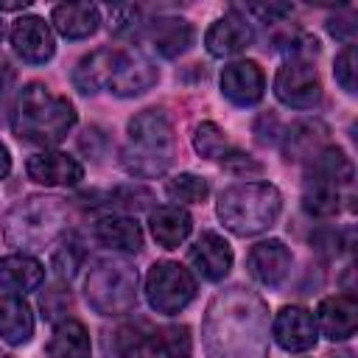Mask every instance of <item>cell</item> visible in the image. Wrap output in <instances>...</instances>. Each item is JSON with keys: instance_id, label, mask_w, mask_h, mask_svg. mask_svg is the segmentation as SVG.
I'll list each match as a JSON object with an SVG mask.
<instances>
[{"instance_id": "6da1fadb", "label": "cell", "mask_w": 358, "mask_h": 358, "mask_svg": "<svg viewBox=\"0 0 358 358\" xmlns=\"http://www.w3.org/2000/svg\"><path fill=\"white\" fill-rule=\"evenodd\" d=\"M201 341L207 358H268V308L243 288L218 291L201 322Z\"/></svg>"}, {"instance_id": "7a4b0ae2", "label": "cell", "mask_w": 358, "mask_h": 358, "mask_svg": "<svg viewBox=\"0 0 358 358\" xmlns=\"http://www.w3.org/2000/svg\"><path fill=\"white\" fill-rule=\"evenodd\" d=\"M76 106L64 95H56L45 84L31 81L17 95L11 129L22 143L48 148L67 137V131L76 126Z\"/></svg>"}, {"instance_id": "3957f363", "label": "cell", "mask_w": 358, "mask_h": 358, "mask_svg": "<svg viewBox=\"0 0 358 358\" xmlns=\"http://www.w3.org/2000/svg\"><path fill=\"white\" fill-rule=\"evenodd\" d=\"M176 154L173 123L162 109H143L126 123V143L120 151V165L129 176L154 179L162 176Z\"/></svg>"}, {"instance_id": "277c9868", "label": "cell", "mask_w": 358, "mask_h": 358, "mask_svg": "<svg viewBox=\"0 0 358 358\" xmlns=\"http://www.w3.org/2000/svg\"><path fill=\"white\" fill-rule=\"evenodd\" d=\"M70 224V204L59 196H25L3 218V238L22 249L39 252L64 235Z\"/></svg>"}, {"instance_id": "5b68a950", "label": "cell", "mask_w": 358, "mask_h": 358, "mask_svg": "<svg viewBox=\"0 0 358 358\" xmlns=\"http://www.w3.org/2000/svg\"><path fill=\"white\" fill-rule=\"evenodd\" d=\"M215 213L229 232L252 238L277 224L282 196L271 182H238L218 193Z\"/></svg>"}, {"instance_id": "8992f818", "label": "cell", "mask_w": 358, "mask_h": 358, "mask_svg": "<svg viewBox=\"0 0 358 358\" xmlns=\"http://www.w3.org/2000/svg\"><path fill=\"white\" fill-rule=\"evenodd\" d=\"M87 302L101 316H123L137 305V271L117 257L98 260L84 280Z\"/></svg>"}, {"instance_id": "52a82bcc", "label": "cell", "mask_w": 358, "mask_h": 358, "mask_svg": "<svg viewBox=\"0 0 358 358\" xmlns=\"http://www.w3.org/2000/svg\"><path fill=\"white\" fill-rule=\"evenodd\" d=\"M145 299L151 310L173 316L196 299V277L176 260H157L145 274Z\"/></svg>"}, {"instance_id": "ba28073f", "label": "cell", "mask_w": 358, "mask_h": 358, "mask_svg": "<svg viewBox=\"0 0 358 358\" xmlns=\"http://www.w3.org/2000/svg\"><path fill=\"white\" fill-rule=\"evenodd\" d=\"M274 95L291 109H313L322 101V78L310 62L288 59L274 76Z\"/></svg>"}, {"instance_id": "9c48e42d", "label": "cell", "mask_w": 358, "mask_h": 358, "mask_svg": "<svg viewBox=\"0 0 358 358\" xmlns=\"http://www.w3.org/2000/svg\"><path fill=\"white\" fill-rule=\"evenodd\" d=\"M271 336L285 352H305L319 341V327L313 310L305 305H285L271 322Z\"/></svg>"}, {"instance_id": "30bf717a", "label": "cell", "mask_w": 358, "mask_h": 358, "mask_svg": "<svg viewBox=\"0 0 358 358\" xmlns=\"http://www.w3.org/2000/svg\"><path fill=\"white\" fill-rule=\"evenodd\" d=\"M11 48L22 62L45 64L56 53V39H53L50 25L42 17L25 14V17H17L11 25Z\"/></svg>"}, {"instance_id": "8fae6325", "label": "cell", "mask_w": 358, "mask_h": 358, "mask_svg": "<svg viewBox=\"0 0 358 358\" xmlns=\"http://www.w3.org/2000/svg\"><path fill=\"white\" fill-rule=\"evenodd\" d=\"M159 81V67L143 56V53H131V50H120L117 67L106 84V90L117 98H134L148 92L154 84Z\"/></svg>"}, {"instance_id": "7c38bea8", "label": "cell", "mask_w": 358, "mask_h": 358, "mask_svg": "<svg viewBox=\"0 0 358 358\" xmlns=\"http://www.w3.org/2000/svg\"><path fill=\"white\" fill-rule=\"evenodd\" d=\"M266 92V76L257 62L238 59L221 70V95L235 106H255Z\"/></svg>"}, {"instance_id": "4fadbf2b", "label": "cell", "mask_w": 358, "mask_h": 358, "mask_svg": "<svg viewBox=\"0 0 358 358\" xmlns=\"http://www.w3.org/2000/svg\"><path fill=\"white\" fill-rule=\"evenodd\" d=\"M255 42V28L241 11H227L224 17L213 20V25L204 34V48L210 56H235L246 50Z\"/></svg>"}, {"instance_id": "5bb4252c", "label": "cell", "mask_w": 358, "mask_h": 358, "mask_svg": "<svg viewBox=\"0 0 358 358\" xmlns=\"http://www.w3.org/2000/svg\"><path fill=\"white\" fill-rule=\"evenodd\" d=\"M25 173L45 187H73L84 179V165L64 151H39L28 157Z\"/></svg>"}, {"instance_id": "9a60e30c", "label": "cell", "mask_w": 358, "mask_h": 358, "mask_svg": "<svg viewBox=\"0 0 358 358\" xmlns=\"http://www.w3.org/2000/svg\"><path fill=\"white\" fill-rule=\"evenodd\" d=\"M143 39L154 53L162 59H176L196 42V31L182 17H157L151 22H143Z\"/></svg>"}, {"instance_id": "2e32d148", "label": "cell", "mask_w": 358, "mask_h": 358, "mask_svg": "<svg viewBox=\"0 0 358 358\" xmlns=\"http://www.w3.org/2000/svg\"><path fill=\"white\" fill-rule=\"evenodd\" d=\"M291 263H294L291 249H288L282 241H277V238H268V241L255 243V246L249 249V255H246V268H249V274H252L260 285H268V288H277V285L288 277Z\"/></svg>"}, {"instance_id": "e0dca14e", "label": "cell", "mask_w": 358, "mask_h": 358, "mask_svg": "<svg viewBox=\"0 0 358 358\" xmlns=\"http://www.w3.org/2000/svg\"><path fill=\"white\" fill-rule=\"evenodd\" d=\"M187 257H190L193 268H196L204 280H210V282L224 280V277L229 274V268H232V260H235L229 241H227L224 235L213 232V229L201 232V235L193 241Z\"/></svg>"}, {"instance_id": "ac0fdd59", "label": "cell", "mask_w": 358, "mask_h": 358, "mask_svg": "<svg viewBox=\"0 0 358 358\" xmlns=\"http://www.w3.org/2000/svg\"><path fill=\"white\" fill-rule=\"evenodd\" d=\"M316 327L330 341H347L358 330V302L352 294H333L324 296L313 313Z\"/></svg>"}, {"instance_id": "d6986e66", "label": "cell", "mask_w": 358, "mask_h": 358, "mask_svg": "<svg viewBox=\"0 0 358 358\" xmlns=\"http://www.w3.org/2000/svg\"><path fill=\"white\" fill-rule=\"evenodd\" d=\"M330 129L316 120V117H308V120H296L291 123L280 137H282V157L288 162H308L313 159L324 145H330L327 140Z\"/></svg>"}, {"instance_id": "ffe728a7", "label": "cell", "mask_w": 358, "mask_h": 358, "mask_svg": "<svg viewBox=\"0 0 358 358\" xmlns=\"http://www.w3.org/2000/svg\"><path fill=\"white\" fill-rule=\"evenodd\" d=\"M92 238L112 249V252H123V255H137L143 249V229L131 215H101L92 224Z\"/></svg>"}, {"instance_id": "44dd1931", "label": "cell", "mask_w": 358, "mask_h": 358, "mask_svg": "<svg viewBox=\"0 0 358 358\" xmlns=\"http://www.w3.org/2000/svg\"><path fill=\"white\" fill-rule=\"evenodd\" d=\"M117 59H120L117 48H98V50L87 53L73 70V87L81 95H95V92L106 90V84L117 67Z\"/></svg>"}, {"instance_id": "7402d4cb", "label": "cell", "mask_w": 358, "mask_h": 358, "mask_svg": "<svg viewBox=\"0 0 358 358\" xmlns=\"http://www.w3.org/2000/svg\"><path fill=\"white\" fill-rule=\"evenodd\" d=\"M148 229L162 249H176L179 243L187 241L193 229V218L179 204H159L148 213Z\"/></svg>"}, {"instance_id": "603a6c76", "label": "cell", "mask_w": 358, "mask_h": 358, "mask_svg": "<svg viewBox=\"0 0 358 358\" xmlns=\"http://www.w3.org/2000/svg\"><path fill=\"white\" fill-rule=\"evenodd\" d=\"M42 280H45V266L25 252H17L0 260V288L8 294L22 296L28 291H36Z\"/></svg>"}, {"instance_id": "cb8c5ba5", "label": "cell", "mask_w": 358, "mask_h": 358, "mask_svg": "<svg viewBox=\"0 0 358 358\" xmlns=\"http://www.w3.org/2000/svg\"><path fill=\"white\" fill-rule=\"evenodd\" d=\"M50 22L64 39H87L98 31L101 8L92 3H62L53 6Z\"/></svg>"}, {"instance_id": "d4e9b609", "label": "cell", "mask_w": 358, "mask_h": 358, "mask_svg": "<svg viewBox=\"0 0 358 358\" xmlns=\"http://www.w3.org/2000/svg\"><path fill=\"white\" fill-rule=\"evenodd\" d=\"M34 336V310L31 305L17 294L0 296V341L17 347L31 341Z\"/></svg>"}, {"instance_id": "484cf974", "label": "cell", "mask_w": 358, "mask_h": 358, "mask_svg": "<svg viewBox=\"0 0 358 358\" xmlns=\"http://www.w3.org/2000/svg\"><path fill=\"white\" fill-rule=\"evenodd\" d=\"M48 358H90L92 355V344H90V333L78 319H62L53 327L50 341L45 344Z\"/></svg>"}, {"instance_id": "4316f807", "label": "cell", "mask_w": 358, "mask_h": 358, "mask_svg": "<svg viewBox=\"0 0 358 358\" xmlns=\"http://www.w3.org/2000/svg\"><path fill=\"white\" fill-rule=\"evenodd\" d=\"M305 179H322L344 190L352 182V162L338 145H324L313 159L305 162Z\"/></svg>"}, {"instance_id": "83f0119b", "label": "cell", "mask_w": 358, "mask_h": 358, "mask_svg": "<svg viewBox=\"0 0 358 358\" xmlns=\"http://www.w3.org/2000/svg\"><path fill=\"white\" fill-rule=\"evenodd\" d=\"M151 327L145 322H123L103 338L106 358H140L148 344Z\"/></svg>"}, {"instance_id": "f1b7e54d", "label": "cell", "mask_w": 358, "mask_h": 358, "mask_svg": "<svg viewBox=\"0 0 358 358\" xmlns=\"http://www.w3.org/2000/svg\"><path fill=\"white\" fill-rule=\"evenodd\" d=\"M302 207H305V213H310L316 218H330L341 210V187L322 182V179H305Z\"/></svg>"}, {"instance_id": "f546056e", "label": "cell", "mask_w": 358, "mask_h": 358, "mask_svg": "<svg viewBox=\"0 0 358 358\" xmlns=\"http://www.w3.org/2000/svg\"><path fill=\"white\" fill-rule=\"evenodd\" d=\"M274 50H280L288 59H302V62H310V56L319 53V39L310 36L308 31L302 28H285L280 34H274Z\"/></svg>"}, {"instance_id": "4dcf8cb0", "label": "cell", "mask_w": 358, "mask_h": 358, "mask_svg": "<svg viewBox=\"0 0 358 358\" xmlns=\"http://www.w3.org/2000/svg\"><path fill=\"white\" fill-rule=\"evenodd\" d=\"M165 193L176 204H201L210 196V185H207L204 176H196V173L185 171V173H176L173 179H168Z\"/></svg>"}, {"instance_id": "1f68e13d", "label": "cell", "mask_w": 358, "mask_h": 358, "mask_svg": "<svg viewBox=\"0 0 358 358\" xmlns=\"http://www.w3.org/2000/svg\"><path fill=\"white\" fill-rule=\"evenodd\" d=\"M193 148L199 157L204 159H218L224 151H227V137H224V129L213 120H201L196 129H193Z\"/></svg>"}, {"instance_id": "d6a6232c", "label": "cell", "mask_w": 358, "mask_h": 358, "mask_svg": "<svg viewBox=\"0 0 358 358\" xmlns=\"http://www.w3.org/2000/svg\"><path fill=\"white\" fill-rule=\"evenodd\" d=\"M39 308H42V316H45L48 322H56V324H59L62 319H67V313H70V308H73V296H70V288L64 285V280L48 285V288L39 294Z\"/></svg>"}, {"instance_id": "836d02e7", "label": "cell", "mask_w": 358, "mask_h": 358, "mask_svg": "<svg viewBox=\"0 0 358 358\" xmlns=\"http://www.w3.org/2000/svg\"><path fill=\"white\" fill-rule=\"evenodd\" d=\"M154 201V193L140 187V185H120L115 190L106 193V207H115V210H126V213H137L143 207H148Z\"/></svg>"}, {"instance_id": "e575fe53", "label": "cell", "mask_w": 358, "mask_h": 358, "mask_svg": "<svg viewBox=\"0 0 358 358\" xmlns=\"http://www.w3.org/2000/svg\"><path fill=\"white\" fill-rule=\"evenodd\" d=\"M333 76L347 95H355V87H358V50H355V45H344L338 50V56L333 62Z\"/></svg>"}, {"instance_id": "d590c367", "label": "cell", "mask_w": 358, "mask_h": 358, "mask_svg": "<svg viewBox=\"0 0 358 358\" xmlns=\"http://www.w3.org/2000/svg\"><path fill=\"white\" fill-rule=\"evenodd\" d=\"M103 14H106L109 31L117 34V36H129V34H137L143 28V11H140V6H112Z\"/></svg>"}, {"instance_id": "8d00e7d4", "label": "cell", "mask_w": 358, "mask_h": 358, "mask_svg": "<svg viewBox=\"0 0 358 358\" xmlns=\"http://www.w3.org/2000/svg\"><path fill=\"white\" fill-rule=\"evenodd\" d=\"M84 257H87V252H84V246H81L78 241H64V243L53 252V268H56L59 280H70V277L81 268Z\"/></svg>"}, {"instance_id": "74e56055", "label": "cell", "mask_w": 358, "mask_h": 358, "mask_svg": "<svg viewBox=\"0 0 358 358\" xmlns=\"http://www.w3.org/2000/svg\"><path fill=\"white\" fill-rule=\"evenodd\" d=\"M218 162L232 176H257V173H263V165L255 157H249L246 151H241V148H227L218 157Z\"/></svg>"}, {"instance_id": "f35d334b", "label": "cell", "mask_w": 358, "mask_h": 358, "mask_svg": "<svg viewBox=\"0 0 358 358\" xmlns=\"http://www.w3.org/2000/svg\"><path fill=\"white\" fill-rule=\"evenodd\" d=\"M14 81H17V73H14V67H11L6 59H0V120L6 117V112H8V106H11Z\"/></svg>"}, {"instance_id": "ab89813d", "label": "cell", "mask_w": 358, "mask_h": 358, "mask_svg": "<svg viewBox=\"0 0 358 358\" xmlns=\"http://www.w3.org/2000/svg\"><path fill=\"white\" fill-rule=\"evenodd\" d=\"M255 137H257L260 145L277 143V137H280V123H277V117H274V115H260V117L255 120Z\"/></svg>"}, {"instance_id": "60d3db41", "label": "cell", "mask_w": 358, "mask_h": 358, "mask_svg": "<svg viewBox=\"0 0 358 358\" xmlns=\"http://www.w3.org/2000/svg\"><path fill=\"white\" fill-rule=\"evenodd\" d=\"M327 31H330V36L341 39L344 45H352V36H355V20H352V17H333V20H327Z\"/></svg>"}, {"instance_id": "b9f144b4", "label": "cell", "mask_w": 358, "mask_h": 358, "mask_svg": "<svg viewBox=\"0 0 358 358\" xmlns=\"http://www.w3.org/2000/svg\"><path fill=\"white\" fill-rule=\"evenodd\" d=\"M249 14H257L263 22H282L294 8L291 6H249Z\"/></svg>"}, {"instance_id": "7bdbcfd3", "label": "cell", "mask_w": 358, "mask_h": 358, "mask_svg": "<svg viewBox=\"0 0 358 358\" xmlns=\"http://www.w3.org/2000/svg\"><path fill=\"white\" fill-rule=\"evenodd\" d=\"M11 173V151L6 148V143H0V179H6Z\"/></svg>"}, {"instance_id": "ee69618b", "label": "cell", "mask_w": 358, "mask_h": 358, "mask_svg": "<svg viewBox=\"0 0 358 358\" xmlns=\"http://www.w3.org/2000/svg\"><path fill=\"white\" fill-rule=\"evenodd\" d=\"M3 36H6V22H3V17H0V42H3Z\"/></svg>"}, {"instance_id": "f6af8a7d", "label": "cell", "mask_w": 358, "mask_h": 358, "mask_svg": "<svg viewBox=\"0 0 358 358\" xmlns=\"http://www.w3.org/2000/svg\"><path fill=\"white\" fill-rule=\"evenodd\" d=\"M0 358H11V355H8V352H3V350H0Z\"/></svg>"}]
</instances>
